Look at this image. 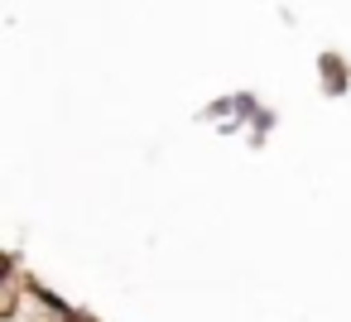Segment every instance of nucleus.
<instances>
[{"label":"nucleus","mask_w":351,"mask_h":322,"mask_svg":"<svg viewBox=\"0 0 351 322\" xmlns=\"http://www.w3.org/2000/svg\"><path fill=\"white\" fill-rule=\"evenodd\" d=\"M322 73H327V92H341V87H346V73H341L337 53H327V58H322Z\"/></svg>","instance_id":"nucleus-1"}]
</instances>
